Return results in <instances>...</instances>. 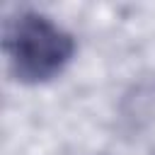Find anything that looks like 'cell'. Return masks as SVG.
<instances>
[{
  "label": "cell",
  "instance_id": "obj_1",
  "mask_svg": "<svg viewBox=\"0 0 155 155\" xmlns=\"http://www.w3.org/2000/svg\"><path fill=\"white\" fill-rule=\"evenodd\" d=\"M5 51L17 80L36 85L56 78L73 58L75 44L48 17L24 12L5 29Z\"/></svg>",
  "mask_w": 155,
  "mask_h": 155
}]
</instances>
